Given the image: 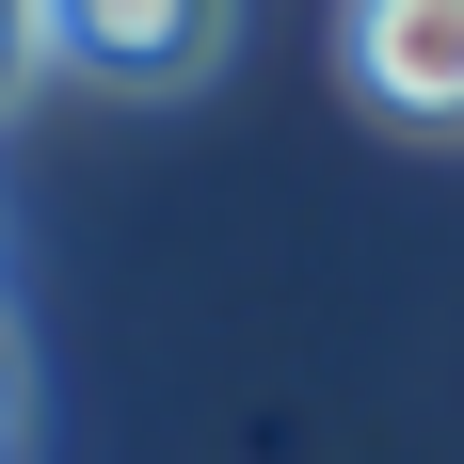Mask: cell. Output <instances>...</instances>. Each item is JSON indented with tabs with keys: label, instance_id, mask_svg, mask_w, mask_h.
Masks as SVG:
<instances>
[{
	"label": "cell",
	"instance_id": "obj_1",
	"mask_svg": "<svg viewBox=\"0 0 464 464\" xmlns=\"http://www.w3.org/2000/svg\"><path fill=\"white\" fill-rule=\"evenodd\" d=\"M48 48L96 96H192L240 48V0H48Z\"/></svg>",
	"mask_w": 464,
	"mask_h": 464
},
{
	"label": "cell",
	"instance_id": "obj_2",
	"mask_svg": "<svg viewBox=\"0 0 464 464\" xmlns=\"http://www.w3.org/2000/svg\"><path fill=\"white\" fill-rule=\"evenodd\" d=\"M336 48L401 129H464V0H353Z\"/></svg>",
	"mask_w": 464,
	"mask_h": 464
},
{
	"label": "cell",
	"instance_id": "obj_3",
	"mask_svg": "<svg viewBox=\"0 0 464 464\" xmlns=\"http://www.w3.org/2000/svg\"><path fill=\"white\" fill-rule=\"evenodd\" d=\"M48 64H64V48H48V0H0V112H16Z\"/></svg>",
	"mask_w": 464,
	"mask_h": 464
},
{
	"label": "cell",
	"instance_id": "obj_4",
	"mask_svg": "<svg viewBox=\"0 0 464 464\" xmlns=\"http://www.w3.org/2000/svg\"><path fill=\"white\" fill-rule=\"evenodd\" d=\"M0 464H16V353H0Z\"/></svg>",
	"mask_w": 464,
	"mask_h": 464
}]
</instances>
